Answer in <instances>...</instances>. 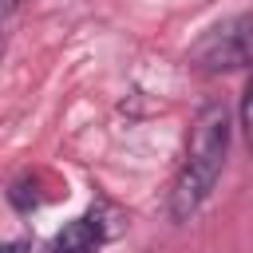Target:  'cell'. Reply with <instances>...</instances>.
Returning a JSON list of instances; mask_svg holds the SVG:
<instances>
[{"label": "cell", "instance_id": "cell-1", "mask_svg": "<svg viewBox=\"0 0 253 253\" xmlns=\"http://www.w3.org/2000/svg\"><path fill=\"white\" fill-rule=\"evenodd\" d=\"M225 150H229V111H225V103H206L194 119L186 162L170 186V221L182 225L202 210V202L213 194V186L221 178Z\"/></svg>", "mask_w": 253, "mask_h": 253}, {"label": "cell", "instance_id": "cell-2", "mask_svg": "<svg viewBox=\"0 0 253 253\" xmlns=\"http://www.w3.org/2000/svg\"><path fill=\"white\" fill-rule=\"evenodd\" d=\"M194 63L210 75L253 67V12L233 16V20L217 24L213 32H206L194 47Z\"/></svg>", "mask_w": 253, "mask_h": 253}, {"label": "cell", "instance_id": "cell-3", "mask_svg": "<svg viewBox=\"0 0 253 253\" xmlns=\"http://www.w3.org/2000/svg\"><path fill=\"white\" fill-rule=\"evenodd\" d=\"M103 241H107V225H103L99 210H91L87 217H75L55 233L51 253H99Z\"/></svg>", "mask_w": 253, "mask_h": 253}, {"label": "cell", "instance_id": "cell-4", "mask_svg": "<svg viewBox=\"0 0 253 253\" xmlns=\"http://www.w3.org/2000/svg\"><path fill=\"white\" fill-rule=\"evenodd\" d=\"M241 130H245V146L253 154V79L245 83V95H241Z\"/></svg>", "mask_w": 253, "mask_h": 253}, {"label": "cell", "instance_id": "cell-5", "mask_svg": "<svg viewBox=\"0 0 253 253\" xmlns=\"http://www.w3.org/2000/svg\"><path fill=\"white\" fill-rule=\"evenodd\" d=\"M28 249H32V241H28V237H20V241H8V245H4V253H28Z\"/></svg>", "mask_w": 253, "mask_h": 253}, {"label": "cell", "instance_id": "cell-6", "mask_svg": "<svg viewBox=\"0 0 253 253\" xmlns=\"http://www.w3.org/2000/svg\"><path fill=\"white\" fill-rule=\"evenodd\" d=\"M16 8H20V0H4V16H12Z\"/></svg>", "mask_w": 253, "mask_h": 253}]
</instances>
